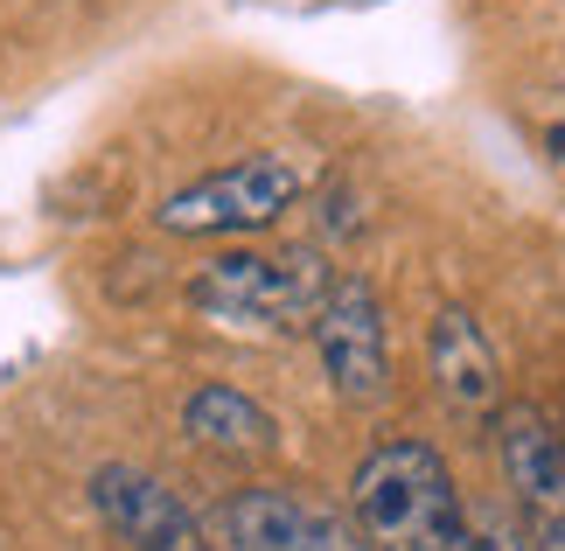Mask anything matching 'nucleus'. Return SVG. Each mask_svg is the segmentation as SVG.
I'll list each match as a JSON object with an SVG mask.
<instances>
[{"label": "nucleus", "mask_w": 565, "mask_h": 551, "mask_svg": "<svg viewBox=\"0 0 565 551\" xmlns=\"http://www.w3.org/2000/svg\"><path fill=\"white\" fill-rule=\"evenodd\" d=\"M350 517L363 551H503L461 510L454 468L426 439H377L350 475Z\"/></svg>", "instance_id": "f257e3e1"}, {"label": "nucleus", "mask_w": 565, "mask_h": 551, "mask_svg": "<svg viewBox=\"0 0 565 551\" xmlns=\"http://www.w3.org/2000/svg\"><path fill=\"white\" fill-rule=\"evenodd\" d=\"M329 286H335V273L321 252H224L195 273L189 300L210 321L287 336V328H315Z\"/></svg>", "instance_id": "f03ea898"}, {"label": "nucleus", "mask_w": 565, "mask_h": 551, "mask_svg": "<svg viewBox=\"0 0 565 551\" xmlns=\"http://www.w3.org/2000/svg\"><path fill=\"white\" fill-rule=\"evenodd\" d=\"M294 195H300V168L279 161V153H258V161L216 168L203 182L175 189L154 210V224L175 231V237H237V231L279 224V216L294 210Z\"/></svg>", "instance_id": "7ed1b4c3"}, {"label": "nucleus", "mask_w": 565, "mask_h": 551, "mask_svg": "<svg viewBox=\"0 0 565 551\" xmlns=\"http://www.w3.org/2000/svg\"><path fill=\"white\" fill-rule=\"evenodd\" d=\"M308 336H315V357L329 370L342 405L363 412V405H377L391 391V321H384L377 286L363 273H335V286H329V300H321Z\"/></svg>", "instance_id": "20e7f679"}, {"label": "nucleus", "mask_w": 565, "mask_h": 551, "mask_svg": "<svg viewBox=\"0 0 565 551\" xmlns=\"http://www.w3.org/2000/svg\"><path fill=\"white\" fill-rule=\"evenodd\" d=\"M495 447H503V475L516 502H524L531 531L565 551V433L552 426L545 405H503L495 412Z\"/></svg>", "instance_id": "39448f33"}, {"label": "nucleus", "mask_w": 565, "mask_h": 551, "mask_svg": "<svg viewBox=\"0 0 565 551\" xmlns=\"http://www.w3.org/2000/svg\"><path fill=\"white\" fill-rule=\"evenodd\" d=\"M92 510L113 523V538H126L134 551H224L203 523L182 510V496L154 481L147 468H126V460H105L92 468Z\"/></svg>", "instance_id": "423d86ee"}, {"label": "nucleus", "mask_w": 565, "mask_h": 551, "mask_svg": "<svg viewBox=\"0 0 565 551\" xmlns=\"http://www.w3.org/2000/svg\"><path fill=\"white\" fill-rule=\"evenodd\" d=\"M216 531H224V551H363L356 531H342L329 510L287 489H237Z\"/></svg>", "instance_id": "0eeeda50"}, {"label": "nucleus", "mask_w": 565, "mask_h": 551, "mask_svg": "<svg viewBox=\"0 0 565 551\" xmlns=\"http://www.w3.org/2000/svg\"><path fill=\"white\" fill-rule=\"evenodd\" d=\"M433 384L461 418H495L503 412V357H495L489 328L468 307H440L433 315Z\"/></svg>", "instance_id": "6e6552de"}, {"label": "nucleus", "mask_w": 565, "mask_h": 551, "mask_svg": "<svg viewBox=\"0 0 565 551\" xmlns=\"http://www.w3.org/2000/svg\"><path fill=\"white\" fill-rule=\"evenodd\" d=\"M182 426L195 447H210V454H231V460H258V454H273V412L245 399V391H231V384H203V391H189V405H182Z\"/></svg>", "instance_id": "1a4fd4ad"}]
</instances>
